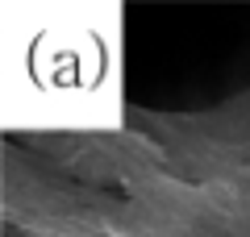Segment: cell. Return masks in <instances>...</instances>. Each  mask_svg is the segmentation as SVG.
<instances>
[{
    "label": "cell",
    "mask_w": 250,
    "mask_h": 237,
    "mask_svg": "<svg viewBox=\"0 0 250 237\" xmlns=\"http://www.w3.org/2000/svg\"><path fill=\"white\" fill-rule=\"evenodd\" d=\"M104 67H113L96 25H46L29 38V79L42 83V100L80 96L96 104L104 92Z\"/></svg>",
    "instance_id": "6da1fadb"
}]
</instances>
